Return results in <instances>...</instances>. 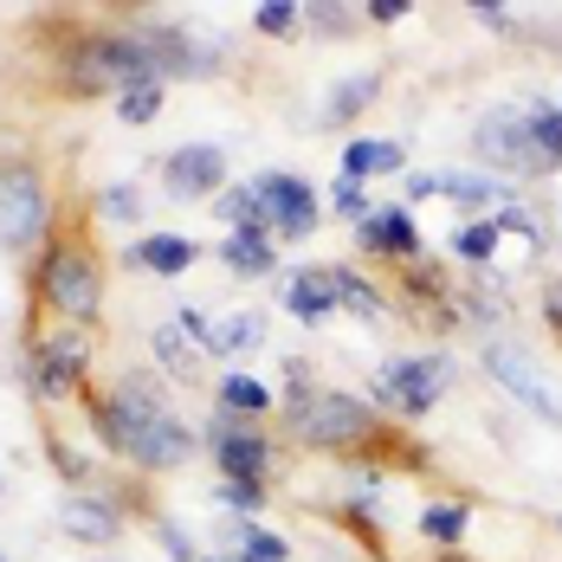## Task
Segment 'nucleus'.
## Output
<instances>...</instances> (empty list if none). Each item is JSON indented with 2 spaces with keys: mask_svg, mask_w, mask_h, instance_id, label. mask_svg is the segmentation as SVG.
Segmentation results:
<instances>
[{
  "mask_svg": "<svg viewBox=\"0 0 562 562\" xmlns=\"http://www.w3.org/2000/svg\"><path fill=\"white\" fill-rule=\"evenodd\" d=\"M78 407H85L98 447L123 459L130 472H181L201 452V427H188L175 414L162 375H149V369H123L111 389L91 382L78 394Z\"/></svg>",
  "mask_w": 562,
  "mask_h": 562,
  "instance_id": "nucleus-1",
  "label": "nucleus"
},
{
  "mask_svg": "<svg viewBox=\"0 0 562 562\" xmlns=\"http://www.w3.org/2000/svg\"><path fill=\"white\" fill-rule=\"evenodd\" d=\"M284 414V434L297 452H330V459H382V440H389V420L375 414L369 394H349V389H317L304 401L279 407Z\"/></svg>",
  "mask_w": 562,
  "mask_h": 562,
  "instance_id": "nucleus-2",
  "label": "nucleus"
},
{
  "mask_svg": "<svg viewBox=\"0 0 562 562\" xmlns=\"http://www.w3.org/2000/svg\"><path fill=\"white\" fill-rule=\"evenodd\" d=\"M33 304L65 317L71 330H91L104 317V259L78 233L58 226L53 239H46V252L33 259Z\"/></svg>",
  "mask_w": 562,
  "mask_h": 562,
  "instance_id": "nucleus-3",
  "label": "nucleus"
},
{
  "mask_svg": "<svg viewBox=\"0 0 562 562\" xmlns=\"http://www.w3.org/2000/svg\"><path fill=\"white\" fill-rule=\"evenodd\" d=\"M65 71H71V91H136V85H169L162 65L149 53V40L136 26H98V33H78L71 53H65Z\"/></svg>",
  "mask_w": 562,
  "mask_h": 562,
  "instance_id": "nucleus-4",
  "label": "nucleus"
},
{
  "mask_svg": "<svg viewBox=\"0 0 562 562\" xmlns=\"http://www.w3.org/2000/svg\"><path fill=\"white\" fill-rule=\"evenodd\" d=\"M452 382H459V362H452L447 349H401V356H389L375 375H369V401H375V414L382 420H427L440 401L452 394Z\"/></svg>",
  "mask_w": 562,
  "mask_h": 562,
  "instance_id": "nucleus-5",
  "label": "nucleus"
},
{
  "mask_svg": "<svg viewBox=\"0 0 562 562\" xmlns=\"http://www.w3.org/2000/svg\"><path fill=\"white\" fill-rule=\"evenodd\" d=\"M201 452L214 459L221 479H246V485H272V472H279V434L266 420H239L221 407H207V420H201Z\"/></svg>",
  "mask_w": 562,
  "mask_h": 562,
  "instance_id": "nucleus-6",
  "label": "nucleus"
},
{
  "mask_svg": "<svg viewBox=\"0 0 562 562\" xmlns=\"http://www.w3.org/2000/svg\"><path fill=\"white\" fill-rule=\"evenodd\" d=\"M26 389L40 401H78L91 389V330H33L26 337Z\"/></svg>",
  "mask_w": 562,
  "mask_h": 562,
  "instance_id": "nucleus-7",
  "label": "nucleus"
},
{
  "mask_svg": "<svg viewBox=\"0 0 562 562\" xmlns=\"http://www.w3.org/2000/svg\"><path fill=\"white\" fill-rule=\"evenodd\" d=\"M58 233L53 221V194L40 169L7 162L0 169V252H46V239Z\"/></svg>",
  "mask_w": 562,
  "mask_h": 562,
  "instance_id": "nucleus-8",
  "label": "nucleus"
},
{
  "mask_svg": "<svg viewBox=\"0 0 562 562\" xmlns=\"http://www.w3.org/2000/svg\"><path fill=\"white\" fill-rule=\"evenodd\" d=\"M472 156L485 162V175H505V181H543L557 175L543 162V149L530 143V123H524V104H498L472 123Z\"/></svg>",
  "mask_w": 562,
  "mask_h": 562,
  "instance_id": "nucleus-9",
  "label": "nucleus"
},
{
  "mask_svg": "<svg viewBox=\"0 0 562 562\" xmlns=\"http://www.w3.org/2000/svg\"><path fill=\"white\" fill-rule=\"evenodd\" d=\"M401 181H407V207L447 201L465 221H485V214H498V207H517V181L485 175V169H427V175H401Z\"/></svg>",
  "mask_w": 562,
  "mask_h": 562,
  "instance_id": "nucleus-10",
  "label": "nucleus"
},
{
  "mask_svg": "<svg viewBox=\"0 0 562 562\" xmlns=\"http://www.w3.org/2000/svg\"><path fill=\"white\" fill-rule=\"evenodd\" d=\"M479 369H485V375L517 401V407H530L543 427H562V394L543 382L537 356H530L517 337H485V342H479Z\"/></svg>",
  "mask_w": 562,
  "mask_h": 562,
  "instance_id": "nucleus-11",
  "label": "nucleus"
},
{
  "mask_svg": "<svg viewBox=\"0 0 562 562\" xmlns=\"http://www.w3.org/2000/svg\"><path fill=\"white\" fill-rule=\"evenodd\" d=\"M246 181H252V194L266 201V214H272V233H279V239H311V233L324 226V194H317L304 175L259 169V175H246Z\"/></svg>",
  "mask_w": 562,
  "mask_h": 562,
  "instance_id": "nucleus-12",
  "label": "nucleus"
},
{
  "mask_svg": "<svg viewBox=\"0 0 562 562\" xmlns=\"http://www.w3.org/2000/svg\"><path fill=\"white\" fill-rule=\"evenodd\" d=\"M349 239H356L362 259H382V266H414V259H427V246H420V221H414L407 201L375 207L362 226H349Z\"/></svg>",
  "mask_w": 562,
  "mask_h": 562,
  "instance_id": "nucleus-13",
  "label": "nucleus"
},
{
  "mask_svg": "<svg viewBox=\"0 0 562 562\" xmlns=\"http://www.w3.org/2000/svg\"><path fill=\"white\" fill-rule=\"evenodd\" d=\"M226 188V149L221 143H181L162 156V194L169 201H214Z\"/></svg>",
  "mask_w": 562,
  "mask_h": 562,
  "instance_id": "nucleus-14",
  "label": "nucleus"
},
{
  "mask_svg": "<svg viewBox=\"0 0 562 562\" xmlns=\"http://www.w3.org/2000/svg\"><path fill=\"white\" fill-rule=\"evenodd\" d=\"M58 530L71 537V543H91V550H104L123 537V498L104 492V485H85V492H71L65 505H58Z\"/></svg>",
  "mask_w": 562,
  "mask_h": 562,
  "instance_id": "nucleus-15",
  "label": "nucleus"
},
{
  "mask_svg": "<svg viewBox=\"0 0 562 562\" xmlns=\"http://www.w3.org/2000/svg\"><path fill=\"white\" fill-rule=\"evenodd\" d=\"M279 304L297 317V324H304V330H324L330 317H342L324 266H291V272H279Z\"/></svg>",
  "mask_w": 562,
  "mask_h": 562,
  "instance_id": "nucleus-16",
  "label": "nucleus"
},
{
  "mask_svg": "<svg viewBox=\"0 0 562 562\" xmlns=\"http://www.w3.org/2000/svg\"><path fill=\"white\" fill-rule=\"evenodd\" d=\"M324 272H330V291H337V311H342V317H356V324H369V330H382V324L394 317V297H389L375 279H369L362 266L330 259Z\"/></svg>",
  "mask_w": 562,
  "mask_h": 562,
  "instance_id": "nucleus-17",
  "label": "nucleus"
},
{
  "mask_svg": "<svg viewBox=\"0 0 562 562\" xmlns=\"http://www.w3.org/2000/svg\"><path fill=\"white\" fill-rule=\"evenodd\" d=\"M123 266H136V272H149V279H188V272L201 266V246L156 226V233H143V239L123 252Z\"/></svg>",
  "mask_w": 562,
  "mask_h": 562,
  "instance_id": "nucleus-18",
  "label": "nucleus"
},
{
  "mask_svg": "<svg viewBox=\"0 0 562 562\" xmlns=\"http://www.w3.org/2000/svg\"><path fill=\"white\" fill-rule=\"evenodd\" d=\"M214 407L239 414V420H272L279 414V389L266 375H252V369H226V375H214Z\"/></svg>",
  "mask_w": 562,
  "mask_h": 562,
  "instance_id": "nucleus-19",
  "label": "nucleus"
},
{
  "mask_svg": "<svg viewBox=\"0 0 562 562\" xmlns=\"http://www.w3.org/2000/svg\"><path fill=\"white\" fill-rule=\"evenodd\" d=\"M342 181H382V175H401L407 169V143H394V136H349L337 156Z\"/></svg>",
  "mask_w": 562,
  "mask_h": 562,
  "instance_id": "nucleus-20",
  "label": "nucleus"
},
{
  "mask_svg": "<svg viewBox=\"0 0 562 562\" xmlns=\"http://www.w3.org/2000/svg\"><path fill=\"white\" fill-rule=\"evenodd\" d=\"M207 207H214V221H221L226 233H246V239H279V233H272V214H266V201L252 194V181H226Z\"/></svg>",
  "mask_w": 562,
  "mask_h": 562,
  "instance_id": "nucleus-21",
  "label": "nucleus"
},
{
  "mask_svg": "<svg viewBox=\"0 0 562 562\" xmlns=\"http://www.w3.org/2000/svg\"><path fill=\"white\" fill-rule=\"evenodd\" d=\"M382 85H389V71H349V78H337L330 98H324V123L317 130H349L356 116L382 98Z\"/></svg>",
  "mask_w": 562,
  "mask_h": 562,
  "instance_id": "nucleus-22",
  "label": "nucleus"
},
{
  "mask_svg": "<svg viewBox=\"0 0 562 562\" xmlns=\"http://www.w3.org/2000/svg\"><path fill=\"white\" fill-rule=\"evenodd\" d=\"M214 259H221L239 284L279 279V272H284V266H279V239H246V233H226L221 246H214Z\"/></svg>",
  "mask_w": 562,
  "mask_h": 562,
  "instance_id": "nucleus-23",
  "label": "nucleus"
},
{
  "mask_svg": "<svg viewBox=\"0 0 562 562\" xmlns=\"http://www.w3.org/2000/svg\"><path fill=\"white\" fill-rule=\"evenodd\" d=\"M414 530H420L440 557H452V550H465V537H472V505H465V498H434V505H420Z\"/></svg>",
  "mask_w": 562,
  "mask_h": 562,
  "instance_id": "nucleus-24",
  "label": "nucleus"
},
{
  "mask_svg": "<svg viewBox=\"0 0 562 562\" xmlns=\"http://www.w3.org/2000/svg\"><path fill=\"white\" fill-rule=\"evenodd\" d=\"M149 349H156V362H162V375H169V382H188V389H201V382H207V375H201L207 349L181 337V330H175V317H169V324H156V330H149Z\"/></svg>",
  "mask_w": 562,
  "mask_h": 562,
  "instance_id": "nucleus-25",
  "label": "nucleus"
},
{
  "mask_svg": "<svg viewBox=\"0 0 562 562\" xmlns=\"http://www.w3.org/2000/svg\"><path fill=\"white\" fill-rule=\"evenodd\" d=\"M221 543H226L233 562H291V543H284L272 524H259V517H246V524L233 517V524L221 530Z\"/></svg>",
  "mask_w": 562,
  "mask_h": 562,
  "instance_id": "nucleus-26",
  "label": "nucleus"
},
{
  "mask_svg": "<svg viewBox=\"0 0 562 562\" xmlns=\"http://www.w3.org/2000/svg\"><path fill=\"white\" fill-rule=\"evenodd\" d=\"M498 246H505V233H498V221H492V214H485V221H459L447 233V259H459L465 272L498 266Z\"/></svg>",
  "mask_w": 562,
  "mask_h": 562,
  "instance_id": "nucleus-27",
  "label": "nucleus"
},
{
  "mask_svg": "<svg viewBox=\"0 0 562 562\" xmlns=\"http://www.w3.org/2000/svg\"><path fill=\"white\" fill-rule=\"evenodd\" d=\"M524 104V123H530V143L543 149V162L562 169V104L557 98H543V91H530V98H517Z\"/></svg>",
  "mask_w": 562,
  "mask_h": 562,
  "instance_id": "nucleus-28",
  "label": "nucleus"
},
{
  "mask_svg": "<svg viewBox=\"0 0 562 562\" xmlns=\"http://www.w3.org/2000/svg\"><path fill=\"white\" fill-rule=\"evenodd\" d=\"M259 342H266V311H233L221 330H214L207 356H252Z\"/></svg>",
  "mask_w": 562,
  "mask_h": 562,
  "instance_id": "nucleus-29",
  "label": "nucleus"
},
{
  "mask_svg": "<svg viewBox=\"0 0 562 562\" xmlns=\"http://www.w3.org/2000/svg\"><path fill=\"white\" fill-rule=\"evenodd\" d=\"M252 33L259 40H297L304 33V7L297 0H259L252 7Z\"/></svg>",
  "mask_w": 562,
  "mask_h": 562,
  "instance_id": "nucleus-30",
  "label": "nucleus"
},
{
  "mask_svg": "<svg viewBox=\"0 0 562 562\" xmlns=\"http://www.w3.org/2000/svg\"><path fill=\"white\" fill-rule=\"evenodd\" d=\"M324 214H337L342 226H362L369 214H375V201H369V188L362 181H330V194H324Z\"/></svg>",
  "mask_w": 562,
  "mask_h": 562,
  "instance_id": "nucleus-31",
  "label": "nucleus"
},
{
  "mask_svg": "<svg viewBox=\"0 0 562 562\" xmlns=\"http://www.w3.org/2000/svg\"><path fill=\"white\" fill-rule=\"evenodd\" d=\"M356 20H362V7H330V0H311L304 7V33H317V40H349Z\"/></svg>",
  "mask_w": 562,
  "mask_h": 562,
  "instance_id": "nucleus-32",
  "label": "nucleus"
},
{
  "mask_svg": "<svg viewBox=\"0 0 562 562\" xmlns=\"http://www.w3.org/2000/svg\"><path fill=\"white\" fill-rule=\"evenodd\" d=\"M214 505H221V510H233V517L246 524V517H259V510L272 505V485H246V479H221V485H214Z\"/></svg>",
  "mask_w": 562,
  "mask_h": 562,
  "instance_id": "nucleus-33",
  "label": "nucleus"
},
{
  "mask_svg": "<svg viewBox=\"0 0 562 562\" xmlns=\"http://www.w3.org/2000/svg\"><path fill=\"white\" fill-rule=\"evenodd\" d=\"M162 98H169V85H136V91H116V116H123L130 130H149V123L162 116Z\"/></svg>",
  "mask_w": 562,
  "mask_h": 562,
  "instance_id": "nucleus-34",
  "label": "nucleus"
},
{
  "mask_svg": "<svg viewBox=\"0 0 562 562\" xmlns=\"http://www.w3.org/2000/svg\"><path fill=\"white\" fill-rule=\"evenodd\" d=\"M149 530H156V543H162V557L169 562H201L207 550L194 543V530L188 524H175V517H162V510H149Z\"/></svg>",
  "mask_w": 562,
  "mask_h": 562,
  "instance_id": "nucleus-35",
  "label": "nucleus"
},
{
  "mask_svg": "<svg viewBox=\"0 0 562 562\" xmlns=\"http://www.w3.org/2000/svg\"><path fill=\"white\" fill-rule=\"evenodd\" d=\"M98 214L116 226H143V194L130 181H111V188H98Z\"/></svg>",
  "mask_w": 562,
  "mask_h": 562,
  "instance_id": "nucleus-36",
  "label": "nucleus"
},
{
  "mask_svg": "<svg viewBox=\"0 0 562 562\" xmlns=\"http://www.w3.org/2000/svg\"><path fill=\"white\" fill-rule=\"evenodd\" d=\"M175 330H181L188 342H201V349H207V342H214V317H207L201 304H175Z\"/></svg>",
  "mask_w": 562,
  "mask_h": 562,
  "instance_id": "nucleus-37",
  "label": "nucleus"
},
{
  "mask_svg": "<svg viewBox=\"0 0 562 562\" xmlns=\"http://www.w3.org/2000/svg\"><path fill=\"white\" fill-rule=\"evenodd\" d=\"M537 311H543V330H557V342H562V272L537 284Z\"/></svg>",
  "mask_w": 562,
  "mask_h": 562,
  "instance_id": "nucleus-38",
  "label": "nucleus"
},
{
  "mask_svg": "<svg viewBox=\"0 0 562 562\" xmlns=\"http://www.w3.org/2000/svg\"><path fill=\"white\" fill-rule=\"evenodd\" d=\"M472 20H479L485 33H524V26H517V13L498 7V0H479V7H472Z\"/></svg>",
  "mask_w": 562,
  "mask_h": 562,
  "instance_id": "nucleus-39",
  "label": "nucleus"
},
{
  "mask_svg": "<svg viewBox=\"0 0 562 562\" xmlns=\"http://www.w3.org/2000/svg\"><path fill=\"white\" fill-rule=\"evenodd\" d=\"M407 13H414L407 0H362V20H369V26H401Z\"/></svg>",
  "mask_w": 562,
  "mask_h": 562,
  "instance_id": "nucleus-40",
  "label": "nucleus"
},
{
  "mask_svg": "<svg viewBox=\"0 0 562 562\" xmlns=\"http://www.w3.org/2000/svg\"><path fill=\"white\" fill-rule=\"evenodd\" d=\"M440 562H465V557H459V550H452V557H440Z\"/></svg>",
  "mask_w": 562,
  "mask_h": 562,
  "instance_id": "nucleus-41",
  "label": "nucleus"
},
{
  "mask_svg": "<svg viewBox=\"0 0 562 562\" xmlns=\"http://www.w3.org/2000/svg\"><path fill=\"white\" fill-rule=\"evenodd\" d=\"M0 562H7V557H0Z\"/></svg>",
  "mask_w": 562,
  "mask_h": 562,
  "instance_id": "nucleus-42",
  "label": "nucleus"
},
{
  "mask_svg": "<svg viewBox=\"0 0 562 562\" xmlns=\"http://www.w3.org/2000/svg\"><path fill=\"white\" fill-rule=\"evenodd\" d=\"M557 104H562V98H557Z\"/></svg>",
  "mask_w": 562,
  "mask_h": 562,
  "instance_id": "nucleus-43",
  "label": "nucleus"
},
{
  "mask_svg": "<svg viewBox=\"0 0 562 562\" xmlns=\"http://www.w3.org/2000/svg\"><path fill=\"white\" fill-rule=\"evenodd\" d=\"M98 562H104V557H98Z\"/></svg>",
  "mask_w": 562,
  "mask_h": 562,
  "instance_id": "nucleus-44",
  "label": "nucleus"
}]
</instances>
